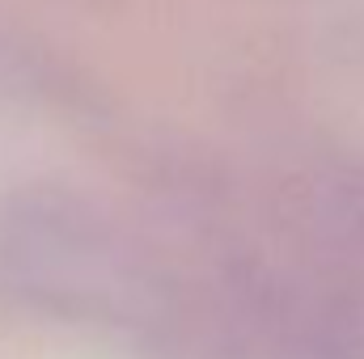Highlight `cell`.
I'll return each mask as SVG.
<instances>
[]
</instances>
